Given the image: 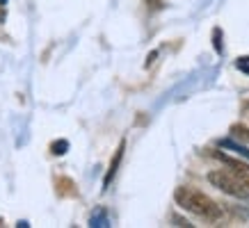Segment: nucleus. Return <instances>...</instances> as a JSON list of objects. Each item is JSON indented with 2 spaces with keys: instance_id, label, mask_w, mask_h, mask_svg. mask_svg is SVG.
<instances>
[{
  "instance_id": "obj_1",
  "label": "nucleus",
  "mask_w": 249,
  "mask_h": 228,
  "mask_svg": "<svg viewBox=\"0 0 249 228\" xmlns=\"http://www.w3.org/2000/svg\"><path fill=\"white\" fill-rule=\"evenodd\" d=\"M174 201H176V205H181L185 212L195 214L204 221H219L224 217L222 208L211 196H206L204 192L195 190V187H176Z\"/></svg>"
},
{
  "instance_id": "obj_2",
  "label": "nucleus",
  "mask_w": 249,
  "mask_h": 228,
  "mask_svg": "<svg viewBox=\"0 0 249 228\" xmlns=\"http://www.w3.org/2000/svg\"><path fill=\"white\" fill-rule=\"evenodd\" d=\"M208 182L215 190L224 192L229 196L247 201L249 198V176L247 174H235V171H227V169H215L208 171Z\"/></svg>"
},
{
  "instance_id": "obj_3",
  "label": "nucleus",
  "mask_w": 249,
  "mask_h": 228,
  "mask_svg": "<svg viewBox=\"0 0 249 228\" xmlns=\"http://www.w3.org/2000/svg\"><path fill=\"white\" fill-rule=\"evenodd\" d=\"M213 155H215V158H217L222 164H227L231 171H235V174H247L249 176V164H245V162L231 158V155H227V153H222V151H215Z\"/></svg>"
},
{
  "instance_id": "obj_4",
  "label": "nucleus",
  "mask_w": 249,
  "mask_h": 228,
  "mask_svg": "<svg viewBox=\"0 0 249 228\" xmlns=\"http://www.w3.org/2000/svg\"><path fill=\"white\" fill-rule=\"evenodd\" d=\"M219 148H227V151H233L235 155H240V158H247L249 160V148L247 146H242V144H238L235 139H219Z\"/></svg>"
},
{
  "instance_id": "obj_5",
  "label": "nucleus",
  "mask_w": 249,
  "mask_h": 228,
  "mask_svg": "<svg viewBox=\"0 0 249 228\" xmlns=\"http://www.w3.org/2000/svg\"><path fill=\"white\" fill-rule=\"evenodd\" d=\"M89 226H96V228H107V226H112L110 224V217H107L106 210H96V212L89 217Z\"/></svg>"
},
{
  "instance_id": "obj_6",
  "label": "nucleus",
  "mask_w": 249,
  "mask_h": 228,
  "mask_svg": "<svg viewBox=\"0 0 249 228\" xmlns=\"http://www.w3.org/2000/svg\"><path fill=\"white\" fill-rule=\"evenodd\" d=\"M121 155H124V142H121V146H119V151H117V155H114V160H112V164H110V169H107V174H106V180H103V185H110V180L114 178V174H117V167H119V162H121Z\"/></svg>"
},
{
  "instance_id": "obj_7",
  "label": "nucleus",
  "mask_w": 249,
  "mask_h": 228,
  "mask_svg": "<svg viewBox=\"0 0 249 228\" xmlns=\"http://www.w3.org/2000/svg\"><path fill=\"white\" fill-rule=\"evenodd\" d=\"M51 151H53L55 155H64V153L69 151V142H67V139H60V142H55V144L51 146Z\"/></svg>"
},
{
  "instance_id": "obj_8",
  "label": "nucleus",
  "mask_w": 249,
  "mask_h": 228,
  "mask_svg": "<svg viewBox=\"0 0 249 228\" xmlns=\"http://www.w3.org/2000/svg\"><path fill=\"white\" fill-rule=\"evenodd\" d=\"M231 132H233V137H240V139L249 142V128H245V126H233Z\"/></svg>"
},
{
  "instance_id": "obj_9",
  "label": "nucleus",
  "mask_w": 249,
  "mask_h": 228,
  "mask_svg": "<svg viewBox=\"0 0 249 228\" xmlns=\"http://www.w3.org/2000/svg\"><path fill=\"white\" fill-rule=\"evenodd\" d=\"M235 66H238V71H242V73H247L249 76V55L247 57H240V60L235 62Z\"/></svg>"
},
{
  "instance_id": "obj_10",
  "label": "nucleus",
  "mask_w": 249,
  "mask_h": 228,
  "mask_svg": "<svg viewBox=\"0 0 249 228\" xmlns=\"http://www.w3.org/2000/svg\"><path fill=\"white\" fill-rule=\"evenodd\" d=\"M219 34H222V32L215 30V50H217V53H222V41H219Z\"/></svg>"
},
{
  "instance_id": "obj_11",
  "label": "nucleus",
  "mask_w": 249,
  "mask_h": 228,
  "mask_svg": "<svg viewBox=\"0 0 249 228\" xmlns=\"http://www.w3.org/2000/svg\"><path fill=\"white\" fill-rule=\"evenodd\" d=\"M172 221H174V226H192V224H188V221L181 219V217H172Z\"/></svg>"
},
{
  "instance_id": "obj_12",
  "label": "nucleus",
  "mask_w": 249,
  "mask_h": 228,
  "mask_svg": "<svg viewBox=\"0 0 249 228\" xmlns=\"http://www.w3.org/2000/svg\"><path fill=\"white\" fill-rule=\"evenodd\" d=\"M242 214H245V217H249V198H247V205L242 208Z\"/></svg>"
},
{
  "instance_id": "obj_13",
  "label": "nucleus",
  "mask_w": 249,
  "mask_h": 228,
  "mask_svg": "<svg viewBox=\"0 0 249 228\" xmlns=\"http://www.w3.org/2000/svg\"><path fill=\"white\" fill-rule=\"evenodd\" d=\"M2 2H7V0H0V5H2Z\"/></svg>"
}]
</instances>
